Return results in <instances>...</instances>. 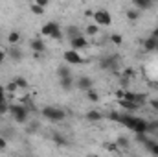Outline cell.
<instances>
[{
	"mask_svg": "<svg viewBox=\"0 0 158 157\" xmlns=\"http://www.w3.org/2000/svg\"><path fill=\"white\" fill-rule=\"evenodd\" d=\"M149 131H151V133H158V120L149 122Z\"/></svg>",
	"mask_w": 158,
	"mask_h": 157,
	"instance_id": "obj_37",
	"label": "cell"
},
{
	"mask_svg": "<svg viewBox=\"0 0 158 157\" xmlns=\"http://www.w3.org/2000/svg\"><path fill=\"white\" fill-rule=\"evenodd\" d=\"M119 115H121V113H116V111H109L107 118H109V120H112V122H119Z\"/></svg>",
	"mask_w": 158,
	"mask_h": 157,
	"instance_id": "obj_33",
	"label": "cell"
},
{
	"mask_svg": "<svg viewBox=\"0 0 158 157\" xmlns=\"http://www.w3.org/2000/svg\"><path fill=\"white\" fill-rule=\"evenodd\" d=\"M149 154H153L155 157H158V142L153 146V148H151V150H149Z\"/></svg>",
	"mask_w": 158,
	"mask_h": 157,
	"instance_id": "obj_40",
	"label": "cell"
},
{
	"mask_svg": "<svg viewBox=\"0 0 158 157\" xmlns=\"http://www.w3.org/2000/svg\"><path fill=\"white\" fill-rule=\"evenodd\" d=\"M101 118H103V115H101L98 109H90V111L86 113V120H88V122H99Z\"/></svg>",
	"mask_w": 158,
	"mask_h": 157,
	"instance_id": "obj_23",
	"label": "cell"
},
{
	"mask_svg": "<svg viewBox=\"0 0 158 157\" xmlns=\"http://www.w3.org/2000/svg\"><path fill=\"white\" fill-rule=\"evenodd\" d=\"M134 104L138 105V109H140V107H143V105L147 104V96H145V94H142V92H140V94H136V98H134Z\"/></svg>",
	"mask_w": 158,
	"mask_h": 157,
	"instance_id": "obj_24",
	"label": "cell"
},
{
	"mask_svg": "<svg viewBox=\"0 0 158 157\" xmlns=\"http://www.w3.org/2000/svg\"><path fill=\"white\" fill-rule=\"evenodd\" d=\"M99 67H101L103 70H112V72H116L118 67H119V56H116V54L103 56V57L99 59Z\"/></svg>",
	"mask_w": 158,
	"mask_h": 157,
	"instance_id": "obj_4",
	"label": "cell"
},
{
	"mask_svg": "<svg viewBox=\"0 0 158 157\" xmlns=\"http://www.w3.org/2000/svg\"><path fill=\"white\" fill-rule=\"evenodd\" d=\"M6 57H7V54H6L4 50H0V65H2L4 61H6Z\"/></svg>",
	"mask_w": 158,
	"mask_h": 157,
	"instance_id": "obj_42",
	"label": "cell"
},
{
	"mask_svg": "<svg viewBox=\"0 0 158 157\" xmlns=\"http://www.w3.org/2000/svg\"><path fill=\"white\" fill-rule=\"evenodd\" d=\"M142 44H143V50H145V52H156V48H158V39H155V37H151V35H149L147 39L142 43Z\"/></svg>",
	"mask_w": 158,
	"mask_h": 157,
	"instance_id": "obj_13",
	"label": "cell"
},
{
	"mask_svg": "<svg viewBox=\"0 0 158 157\" xmlns=\"http://www.w3.org/2000/svg\"><path fill=\"white\" fill-rule=\"evenodd\" d=\"M20 157H33V155H20Z\"/></svg>",
	"mask_w": 158,
	"mask_h": 157,
	"instance_id": "obj_47",
	"label": "cell"
},
{
	"mask_svg": "<svg viewBox=\"0 0 158 157\" xmlns=\"http://www.w3.org/2000/svg\"><path fill=\"white\" fill-rule=\"evenodd\" d=\"M156 52H158V48H156Z\"/></svg>",
	"mask_w": 158,
	"mask_h": 157,
	"instance_id": "obj_48",
	"label": "cell"
},
{
	"mask_svg": "<svg viewBox=\"0 0 158 157\" xmlns=\"http://www.w3.org/2000/svg\"><path fill=\"white\" fill-rule=\"evenodd\" d=\"M147 104L151 105L153 111H158V98H151V100H147Z\"/></svg>",
	"mask_w": 158,
	"mask_h": 157,
	"instance_id": "obj_36",
	"label": "cell"
},
{
	"mask_svg": "<svg viewBox=\"0 0 158 157\" xmlns=\"http://www.w3.org/2000/svg\"><path fill=\"white\" fill-rule=\"evenodd\" d=\"M9 105H11L9 102H2V104H0V117L6 115V113H9Z\"/></svg>",
	"mask_w": 158,
	"mask_h": 157,
	"instance_id": "obj_32",
	"label": "cell"
},
{
	"mask_svg": "<svg viewBox=\"0 0 158 157\" xmlns=\"http://www.w3.org/2000/svg\"><path fill=\"white\" fill-rule=\"evenodd\" d=\"M136 118L132 113H121L119 115V124H123L125 128H129V129H134V126H136Z\"/></svg>",
	"mask_w": 158,
	"mask_h": 157,
	"instance_id": "obj_9",
	"label": "cell"
},
{
	"mask_svg": "<svg viewBox=\"0 0 158 157\" xmlns=\"http://www.w3.org/2000/svg\"><path fill=\"white\" fill-rule=\"evenodd\" d=\"M7 57L19 63V61H22V57H24V54H22V50H20L19 46H11V48L7 50Z\"/></svg>",
	"mask_w": 158,
	"mask_h": 157,
	"instance_id": "obj_12",
	"label": "cell"
},
{
	"mask_svg": "<svg viewBox=\"0 0 158 157\" xmlns=\"http://www.w3.org/2000/svg\"><path fill=\"white\" fill-rule=\"evenodd\" d=\"M6 146H7L6 139H4V137H0V150H6Z\"/></svg>",
	"mask_w": 158,
	"mask_h": 157,
	"instance_id": "obj_41",
	"label": "cell"
},
{
	"mask_svg": "<svg viewBox=\"0 0 158 157\" xmlns=\"http://www.w3.org/2000/svg\"><path fill=\"white\" fill-rule=\"evenodd\" d=\"M42 117L48 118L50 122H63L64 118H66V113L63 111V109H59V107H55V105H46V107H42Z\"/></svg>",
	"mask_w": 158,
	"mask_h": 157,
	"instance_id": "obj_3",
	"label": "cell"
},
{
	"mask_svg": "<svg viewBox=\"0 0 158 157\" xmlns=\"http://www.w3.org/2000/svg\"><path fill=\"white\" fill-rule=\"evenodd\" d=\"M30 46H31L33 54H42V52L46 50V44H44V41L42 39H33L31 43H30Z\"/></svg>",
	"mask_w": 158,
	"mask_h": 157,
	"instance_id": "obj_15",
	"label": "cell"
},
{
	"mask_svg": "<svg viewBox=\"0 0 158 157\" xmlns=\"http://www.w3.org/2000/svg\"><path fill=\"white\" fill-rule=\"evenodd\" d=\"M59 83H61V89L63 91H72L74 89V85H76V81H74V78H63V79H59Z\"/></svg>",
	"mask_w": 158,
	"mask_h": 157,
	"instance_id": "obj_18",
	"label": "cell"
},
{
	"mask_svg": "<svg viewBox=\"0 0 158 157\" xmlns=\"http://www.w3.org/2000/svg\"><path fill=\"white\" fill-rule=\"evenodd\" d=\"M2 102H7V100H6V87H4V85H0V104H2Z\"/></svg>",
	"mask_w": 158,
	"mask_h": 157,
	"instance_id": "obj_38",
	"label": "cell"
},
{
	"mask_svg": "<svg viewBox=\"0 0 158 157\" xmlns=\"http://www.w3.org/2000/svg\"><path fill=\"white\" fill-rule=\"evenodd\" d=\"M86 157H99V155H94V154H88Z\"/></svg>",
	"mask_w": 158,
	"mask_h": 157,
	"instance_id": "obj_46",
	"label": "cell"
},
{
	"mask_svg": "<svg viewBox=\"0 0 158 157\" xmlns=\"http://www.w3.org/2000/svg\"><path fill=\"white\" fill-rule=\"evenodd\" d=\"M88 46H90V43H88V39H86L85 35H79V37H76V39L70 41V48H72V50H76V52L86 50Z\"/></svg>",
	"mask_w": 158,
	"mask_h": 157,
	"instance_id": "obj_7",
	"label": "cell"
},
{
	"mask_svg": "<svg viewBox=\"0 0 158 157\" xmlns=\"http://www.w3.org/2000/svg\"><path fill=\"white\" fill-rule=\"evenodd\" d=\"M57 76H59V79H63V78H72V70H70V67H66V65H61V67L57 69Z\"/></svg>",
	"mask_w": 158,
	"mask_h": 157,
	"instance_id": "obj_22",
	"label": "cell"
},
{
	"mask_svg": "<svg viewBox=\"0 0 158 157\" xmlns=\"http://www.w3.org/2000/svg\"><path fill=\"white\" fill-rule=\"evenodd\" d=\"M116 146H118V150H129V148H131V141L121 135V137L116 139Z\"/></svg>",
	"mask_w": 158,
	"mask_h": 157,
	"instance_id": "obj_21",
	"label": "cell"
},
{
	"mask_svg": "<svg viewBox=\"0 0 158 157\" xmlns=\"http://www.w3.org/2000/svg\"><path fill=\"white\" fill-rule=\"evenodd\" d=\"M19 91V87L15 85V81H9L7 85H6V92H9V94H15Z\"/></svg>",
	"mask_w": 158,
	"mask_h": 157,
	"instance_id": "obj_29",
	"label": "cell"
},
{
	"mask_svg": "<svg viewBox=\"0 0 158 157\" xmlns=\"http://www.w3.org/2000/svg\"><path fill=\"white\" fill-rule=\"evenodd\" d=\"M110 43H112V44H123V37H121L119 34H112V35H110Z\"/></svg>",
	"mask_w": 158,
	"mask_h": 157,
	"instance_id": "obj_30",
	"label": "cell"
},
{
	"mask_svg": "<svg viewBox=\"0 0 158 157\" xmlns=\"http://www.w3.org/2000/svg\"><path fill=\"white\" fill-rule=\"evenodd\" d=\"M98 32H99V26L98 24H88L85 28V35H96Z\"/></svg>",
	"mask_w": 158,
	"mask_h": 157,
	"instance_id": "obj_25",
	"label": "cell"
},
{
	"mask_svg": "<svg viewBox=\"0 0 158 157\" xmlns=\"http://www.w3.org/2000/svg\"><path fill=\"white\" fill-rule=\"evenodd\" d=\"M151 37H155V39H158V26L155 28V30H153V32H151Z\"/></svg>",
	"mask_w": 158,
	"mask_h": 157,
	"instance_id": "obj_43",
	"label": "cell"
},
{
	"mask_svg": "<svg viewBox=\"0 0 158 157\" xmlns=\"http://www.w3.org/2000/svg\"><path fill=\"white\" fill-rule=\"evenodd\" d=\"M64 32H66V35H68V39H70V41L76 39V37H79V35H83V34H81V30H79L77 26H74V24H72V26H68Z\"/></svg>",
	"mask_w": 158,
	"mask_h": 157,
	"instance_id": "obj_20",
	"label": "cell"
},
{
	"mask_svg": "<svg viewBox=\"0 0 158 157\" xmlns=\"http://www.w3.org/2000/svg\"><path fill=\"white\" fill-rule=\"evenodd\" d=\"M134 139H136V142H140V144H145V142L149 141L147 133H136V135H134Z\"/></svg>",
	"mask_w": 158,
	"mask_h": 157,
	"instance_id": "obj_28",
	"label": "cell"
},
{
	"mask_svg": "<svg viewBox=\"0 0 158 157\" xmlns=\"http://www.w3.org/2000/svg\"><path fill=\"white\" fill-rule=\"evenodd\" d=\"M40 34H42V35H46V37H52V39H55V41L63 39V28H61L55 20L46 22V24L40 28Z\"/></svg>",
	"mask_w": 158,
	"mask_h": 157,
	"instance_id": "obj_2",
	"label": "cell"
},
{
	"mask_svg": "<svg viewBox=\"0 0 158 157\" xmlns=\"http://www.w3.org/2000/svg\"><path fill=\"white\" fill-rule=\"evenodd\" d=\"M13 81H15V85L19 89H28V81H26V78H22V76H17Z\"/></svg>",
	"mask_w": 158,
	"mask_h": 157,
	"instance_id": "obj_26",
	"label": "cell"
},
{
	"mask_svg": "<svg viewBox=\"0 0 158 157\" xmlns=\"http://www.w3.org/2000/svg\"><path fill=\"white\" fill-rule=\"evenodd\" d=\"M123 92H125V91H118V92H116V96H118L119 100H121V98H123Z\"/></svg>",
	"mask_w": 158,
	"mask_h": 157,
	"instance_id": "obj_45",
	"label": "cell"
},
{
	"mask_svg": "<svg viewBox=\"0 0 158 157\" xmlns=\"http://www.w3.org/2000/svg\"><path fill=\"white\" fill-rule=\"evenodd\" d=\"M35 4H37V6H40V7H44V9L48 7V0H35Z\"/></svg>",
	"mask_w": 158,
	"mask_h": 157,
	"instance_id": "obj_39",
	"label": "cell"
},
{
	"mask_svg": "<svg viewBox=\"0 0 158 157\" xmlns=\"http://www.w3.org/2000/svg\"><path fill=\"white\" fill-rule=\"evenodd\" d=\"M63 59H64V63H68V65H81V63H85V57H83L79 52L72 50V48L64 50V54H63Z\"/></svg>",
	"mask_w": 158,
	"mask_h": 157,
	"instance_id": "obj_6",
	"label": "cell"
},
{
	"mask_svg": "<svg viewBox=\"0 0 158 157\" xmlns=\"http://www.w3.org/2000/svg\"><path fill=\"white\" fill-rule=\"evenodd\" d=\"M94 22L98 26H110L112 24V17L107 9H98L94 11Z\"/></svg>",
	"mask_w": 158,
	"mask_h": 157,
	"instance_id": "obj_5",
	"label": "cell"
},
{
	"mask_svg": "<svg viewBox=\"0 0 158 157\" xmlns=\"http://www.w3.org/2000/svg\"><path fill=\"white\" fill-rule=\"evenodd\" d=\"M105 150L107 152H118V146H116V142H105Z\"/></svg>",
	"mask_w": 158,
	"mask_h": 157,
	"instance_id": "obj_35",
	"label": "cell"
},
{
	"mask_svg": "<svg viewBox=\"0 0 158 157\" xmlns=\"http://www.w3.org/2000/svg\"><path fill=\"white\" fill-rule=\"evenodd\" d=\"M119 105H121V109H123V113H134V111H138V105H136L134 102H127V100H119Z\"/></svg>",
	"mask_w": 158,
	"mask_h": 157,
	"instance_id": "obj_16",
	"label": "cell"
},
{
	"mask_svg": "<svg viewBox=\"0 0 158 157\" xmlns=\"http://www.w3.org/2000/svg\"><path fill=\"white\" fill-rule=\"evenodd\" d=\"M134 78V69H125L123 70V79H131Z\"/></svg>",
	"mask_w": 158,
	"mask_h": 157,
	"instance_id": "obj_34",
	"label": "cell"
},
{
	"mask_svg": "<svg viewBox=\"0 0 158 157\" xmlns=\"http://www.w3.org/2000/svg\"><path fill=\"white\" fill-rule=\"evenodd\" d=\"M85 15H86V17H94V11H92V9H86Z\"/></svg>",
	"mask_w": 158,
	"mask_h": 157,
	"instance_id": "obj_44",
	"label": "cell"
},
{
	"mask_svg": "<svg viewBox=\"0 0 158 157\" xmlns=\"http://www.w3.org/2000/svg\"><path fill=\"white\" fill-rule=\"evenodd\" d=\"M132 7L142 13V11L151 9V7H153V2H151V0H132Z\"/></svg>",
	"mask_w": 158,
	"mask_h": 157,
	"instance_id": "obj_11",
	"label": "cell"
},
{
	"mask_svg": "<svg viewBox=\"0 0 158 157\" xmlns=\"http://www.w3.org/2000/svg\"><path fill=\"white\" fill-rule=\"evenodd\" d=\"M125 17L131 20V22H136V20H140V17H142V13L138 11V9H134V7H129L127 11H125Z\"/></svg>",
	"mask_w": 158,
	"mask_h": 157,
	"instance_id": "obj_17",
	"label": "cell"
},
{
	"mask_svg": "<svg viewBox=\"0 0 158 157\" xmlns=\"http://www.w3.org/2000/svg\"><path fill=\"white\" fill-rule=\"evenodd\" d=\"M76 87H77L79 91H90V89H94V79L88 78V76H79V79L76 81Z\"/></svg>",
	"mask_w": 158,
	"mask_h": 157,
	"instance_id": "obj_8",
	"label": "cell"
},
{
	"mask_svg": "<svg viewBox=\"0 0 158 157\" xmlns=\"http://www.w3.org/2000/svg\"><path fill=\"white\" fill-rule=\"evenodd\" d=\"M30 7H31V11H33L35 15H44V7H40V6H37L35 2H33V4H31Z\"/></svg>",
	"mask_w": 158,
	"mask_h": 157,
	"instance_id": "obj_31",
	"label": "cell"
},
{
	"mask_svg": "<svg viewBox=\"0 0 158 157\" xmlns=\"http://www.w3.org/2000/svg\"><path fill=\"white\" fill-rule=\"evenodd\" d=\"M52 141H53L55 144H59V146H68V144H70V141H68L61 131H53V133H52Z\"/></svg>",
	"mask_w": 158,
	"mask_h": 157,
	"instance_id": "obj_14",
	"label": "cell"
},
{
	"mask_svg": "<svg viewBox=\"0 0 158 157\" xmlns=\"http://www.w3.org/2000/svg\"><path fill=\"white\" fill-rule=\"evenodd\" d=\"M134 133H149V122L145 120V118H136V126H134V129H132Z\"/></svg>",
	"mask_w": 158,
	"mask_h": 157,
	"instance_id": "obj_10",
	"label": "cell"
},
{
	"mask_svg": "<svg viewBox=\"0 0 158 157\" xmlns=\"http://www.w3.org/2000/svg\"><path fill=\"white\" fill-rule=\"evenodd\" d=\"M7 43H9L11 46H17V44L20 43V34H19L17 30H11V32L7 34Z\"/></svg>",
	"mask_w": 158,
	"mask_h": 157,
	"instance_id": "obj_19",
	"label": "cell"
},
{
	"mask_svg": "<svg viewBox=\"0 0 158 157\" xmlns=\"http://www.w3.org/2000/svg\"><path fill=\"white\" fill-rule=\"evenodd\" d=\"M86 98H88L90 102H98V100H99V94H98L94 89H90V91H86Z\"/></svg>",
	"mask_w": 158,
	"mask_h": 157,
	"instance_id": "obj_27",
	"label": "cell"
},
{
	"mask_svg": "<svg viewBox=\"0 0 158 157\" xmlns=\"http://www.w3.org/2000/svg\"><path fill=\"white\" fill-rule=\"evenodd\" d=\"M9 113H11V117L15 118L17 124H28V120H30V109L24 104L9 105Z\"/></svg>",
	"mask_w": 158,
	"mask_h": 157,
	"instance_id": "obj_1",
	"label": "cell"
}]
</instances>
